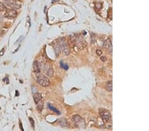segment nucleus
Returning a JSON list of instances; mask_svg holds the SVG:
<instances>
[{
	"mask_svg": "<svg viewBox=\"0 0 149 131\" xmlns=\"http://www.w3.org/2000/svg\"><path fill=\"white\" fill-rule=\"evenodd\" d=\"M58 46H60V48L63 50V52L65 53V54H69L70 50L69 46L65 38H60L58 40Z\"/></svg>",
	"mask_w": 149,
	"mask_h": 131,
	"instance_id": "obj_1",
	"label": "nucleus"
},
{
	"mask_svg": "<svg viewBox=\"0 0 149 131\" xmlns=\"http://www.w3.org/2000/svg\"><path fill=\"white\" fill-rule=\"evenodd\" d=\"M37 80L39 85L43 87H47L50 85L49 79L43 74L38 75L37 76Z\"/></svg>",
	"mask_w": 149,
	"mask_h": 131,
	"instance_id": "obj_2",
	"label": "nucleus"
},
{
	"mask_svg": "<svg viewBox=\"0 0 149 131\" xmlns=\"http://www.w3.org/2000/svg\"><path fill=\"white\" fill-rule=\"evenodd\" d=\"M99 115L104 122H107L111 118V113L105 109H99Z\"/></svg>",
	"mask_w": 149,
	"mask_h": 131,
	"instance_id": "obj_3",
	"label": "nucleus"
},
{
	"mask_svg": "<svg viewBox=\"0 0 149 131\" xmlns=\"http://www.w3.org/2000/svg\"><path fill=\"white\" fill-rule=\"evenodd\" d=\"M3 1L7 6L11 7L12 9H20L21 7V4L15 0H3Z\"/></svg>",
	"mask_w": 149,
	"mask_h": 131,
	"instance_id": "obj_4",
	"label": "nucleus"
},
{
	"mask_svg": "<svg viewBox=\"0 0 149 131\" xmlns=\"http://www.w3.org/2000/svg\"><path fill=\"white\" fill-rule=\"evenodd\" d=\"M17 16V12L15 9H7L5 12L4 17L7 19H14Z\"/></svg>",
	"mask_w": 149,
	"mask_h": 131,
	"instance_id": "obj_5",
	"label": "nucleus"
},
{
	"mask_svg": "<svg viewBox=\"0 0 149 131\" xmlns=\"http://www.w3.org/2000/svg\"><path fill=\"white\" fill-rule=\"evenodd\" d=\"M75 44L78 46L80 49H83L87 45V43L84 41V40L81 37H76L75 39Z\"/></svg>",
	"mask_w": 149,
	"mask_h": 131,
	"instance_id": "obj_6",
	"label": "nucleus"
},
{
	"mask_svg": "<svg viewBox=\"0 0 149 131\" xmlns=\"http://www.w3.org/2000/svg\"><path fill=\"white\" fill-rule=\"evenodd\" d=\"M44 72L48 76L51 77L54 74V70L52 69V66L49 64H45L44 66Z\"/></svg>",
	"mask_w": 149,
	"mask_h": 131,
	"instance_id": "obj_7",
	"label": "nucleus"
},
{
	"mask_svg": "<svg viewBox=\"0 0 149 131\" xmlns=\"http://www.w3.org/2000/svg\"><path fill=\"white\" fill-rule=\"evenodd\" d=\"M32 71L35 73L41 72V64L38 61H35L32 64Z\"/></svg>",
	"mask_w": 149,
	"mask_h": 131,
	"instance_id": "obj_8",
	"label": "nucleus"
},
{
	"mask_svg": "<svg viewBox=\"0 0 149 131\" xmlns=\"http://www.w3.org/2000/svg\"><path fill=\"white\" fill-rule=\"evenodd\" d=\"M104 45H105V47L107 49L109 52L111 54L112 53V43H111L110 39H107V40H105Z\"/></svg>",
	"mask_w": 149,
	"mask_h": 131,
	"instance_id": "obj_9",
	"label": "nucleus"
},
{
	"mask_svg": "<svg viewBox=\"0 0 149 131\" xmlns=\"http://www.w3.org/2000/svg\"><path fill=\"white\" fill-rule=\"evenodd\" d=\"M33 98H34V101H35V103L37 104L41 101L42 99V95L40 93H36L35 94L33 95Z\"/></svg>",
	"mask_w": 149,
	"mask_h": 131,
	"instance_id": "obj_10",
	"label": "nucleus"
},
{
	"mask_svg": "<svg viewBox=\"0 0 149 131\" xmlns=\"http://www.w3.org/2000/svg\"><path fill=\"white\" fill-rule=\"evenodd\" d=\"M106 90H107L108 92H112L113 91L112 81H109L106 83Z\"/></svg>",
	"mask_w": 149,
	"mask_h": 131,
	"instance_id": "obj_11",
	"label": "nucleus"
},
{
	"mask_svg": "<svg viewBox=\"0 0 149 131\" xmlns=\"http://www.w3.org/2000/svg\"><path fill=\"white\" fill-rule=\"evenodd\" d=\"M72 118H73V120L75 122H80L82 120V117L78 115H75L72 117Z\"/></svg>",
	"mask_w": 149,
	"mask_h": 131,
	"instance_id": "obj_12",
	"label": "nucleus"
},
{
	"mask_svg": "<svg viewBox=\"0 0 149 131\" xmlns=\"http://www.w3.org/2000/svg\"><path fill=\"white\" fill-rule=\"evenodd\" d=\"M37 109H38V110L39 111H42L43 110V102H40L39 101V103H37Z\"/></svg>",
	"mask_w": 149,
	"mask_h": 131,
	"instance_id": "obj_13",
	"label": "nucleus"
},
{
	"mask_svg": "<svg viewBox=\"0 0 149 131\" xmlns=\"http://www.w3.org/2000/svg\"><path fill=\"white\" fill-rule=\"evenodd\" d=\"M6 9L7 7L4 5V3L0 2V12H1V11H3L4 10H6Z\"/></svg>",
	"mask_w": 149,
	"mask_h": 131,
	"instance_id": "obj_14",
	"label": "nucleus"
},
{
	"mask_svg": "<svg viewBox=\"0 0 149 131\" xmlns=\"http://www.w3.org/2000/svg\"><path fill=\"white\" fill-rule=\"evenodd\" d=\"M48 107H49L50 109H51V110H52V111H54V112H55V113H56L60 114V112H59V111H58V110H56V109H55V108H54V107H52V106H51V105H50V104H48Z\"/></svg>",
	"mask_w": 149,
	"mask_h": 131,
	"instance_id": "obj_15",
	"label": "nucleus"
},
{
	"mask_svg": "<svg viewBox=\"0 0 149 131\" xmlns=\"http://www.w3.org/2000/svg\"><path fill=\"white\" fill-rule=\"evenodd\" d=\"M60 65H61V66H62V68H64V69H65L66 70H67L68 69V66L66 64H64V63H62V62H60Z\"/></svg>",
	"mask_w": 149,
	"mask_h": 131,
	"instance_id": "obj_16",
	"label": "nucleus"
},
{
	"mask_svg": "<svg viewBox=\"0 0 149 131\" xmlns=\"http://www.w3.org/2000/svg\"><path fill=\"white\" fill-rule=\"evenodd\" d=\"M29 120H30V124L32 125V127H33V128H35V122H34V120H33L32 118H29Z\"/></svg>",
	"mask_w": 149,
	"mask_h": 131,
	"instance_id": "obj_17",
	"label": "nucleus"
},
{
	"mask_svg": "<svg viewBox=\"0 0 149 131\" xmlns=\"http://www.w3.org/2000/svg\"><path fill=\"white\" fill-rule=\"evenodd\" d=\"M96 54L97 56H101L102 54V51L101 50H96Z\"/></svg>",
	"mask_w": 149,
	"mask_h": 131,
	"instance_id": "obj_18",
	"label": "nucleus"
},
{
	"mask_svg": "<svg viewBox=\"0 0 149 131\" xmlns=\"http://www.w3.org/2000/svg\"><path fill=\"white\" fill-rule=\"evenodd\" d=\"M101 60L102 62H105L107 60V58L105 56H102L101 57Z\"/></svg>",
	"mask_w": 149,
	"mask_h": 131,
	"instance_id": "obj_19",
	"label": "nucleus"
},
{
	"mask_svg": "<svg viewBox=\"0 0 149 131\" xmlns=\"http://www.w3.org/2000/svg\"><path fill=\"white\" fill-rule=\"evenodd\" d=\"M3 54H4V48H3L2 50L0 51V56H3Z\"/></svg>",
	"mask_w": 149,
	"mask_h": 131,
	"instance_id": "obj_20",
	"label": "nucleus"
},
{
	"mask_svg": "<svg viewBox=\"0 0 149 131\" xmlns=\"http://www.w3.org/2000/svg\"><path fill=\"white\" fill-rule=\"evenodd\" d=\"M20 128H21V130H22V131H24L23 129V127H22V124H21V122H20Z\"/></svg>",
	"mask_w": 149,
	"mask_h": 131,
	"instance_id": "obj_21",
	"label": "nucleus"
},
{
	"mask_svg": "<svg viewBox=\"0 0 149 131\" xmlns=\"http://www.w3.org/2000/svg\"><path fill=\"white\" fill-rule=\"evenodd\" d=\"M16 96H18V95H19V92H18V91H16Z\"/></svg>",
	"mask_w": 149,
	"mask_h": 131,
	"instance_id": "obj_22",
	"label": "nucleus"
}]
</instances>
